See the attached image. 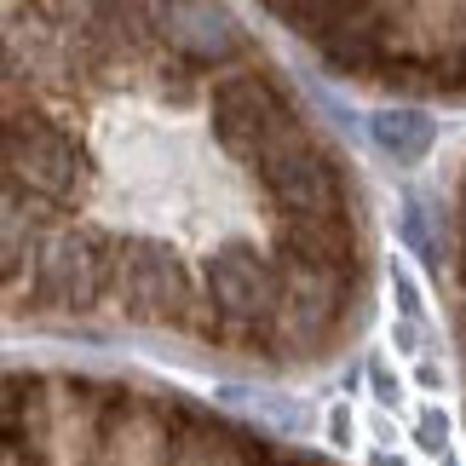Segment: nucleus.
<instances>
[{"mask_svg": "<svg viewBox=\"0 0 466 466\" xmlns=\"http://www.w3.org/2000/svg\"><path fill=\"white\" fill-rule=\"evenodd\" d=\"M409 443H415V455L443 461V455L455 450V420H450V409L426 398V403L415 409V415H409Z\"/></svg>", "mask_w": 466, "mask_h": 466, "instance_id": "1", "label": "nucleus"}, {"mask_svg": "<svg viewBox=\"0 0 466 466\" xmlns=\"http://www.w3.org/2000/svg\"><path fill=\"white\" fill-rule=\"evenodd\" d=\"M374 138H380V150H391L398 161H415L426 145H432V127H426L420 116H374Z\"/></svg>", "mask_w": 466, "mask_h": 466, "instance_id": "2", "label": "nucleus"}, {"mask_svg": "<svg viewBox=\"0 0 466 466\" xmlns=\"http://www.w3.org/2000/svg\"><path fill=\"white\" fill-rule=\"evenodd\" d=\"M386 289H391V317H409V322H432L426 317V294H420V282L409 265L391 259V271H386Z\"/></svg>", "mask_w": 466, "mask_h": 466, "instance_id": "3", "label": "nucleus"}, {"mask_svg": "<svg viewBox=\"0 0 466 466\" xmlns=\"http://www.w3.org/2000/svg\"><path fill=\"white\" fill-rule=\"evenodd\" d=\"M369 391H374V403H380V409H398L403 403V380L391 374V363H386L380 351L369 357Z\"/></svg>", "mask_w": 466, "mask_h": 466, "instance_id": "4", "label": "nucleus"}, {"mask_svg": "<svg viewBox=\"0 0 466 466\" xmlns=\"http://www.w3.org/2000/svg\"><path fill=\"white\" fill-rule=\"evenodd\" d=\"M409 380H415L420 391H443V380H450V374H443L438 351H432V357H415V363H409Z\"/></svg>", "mask_w": 466, "mask_h": 466, "instance_id": "5", "label": "nucleus"}, {"mask_svg": "<svg viewBox=\"0 0 466 466\" xmlns=\"http://www.w3.org/2000/svg\"><path fill=\"white\" fill-rule=\"evenodd\" d=\"M351 438H357L351 409H346V403H334V409H329V443H334V450H351Z\"/></svg>", "mask_w": 466, "mask_h": 466, "instance_id": "6", "label": "nucleus"}, {"mask_svg": "<svg viewBox=\"0 0 466 466\" xmlns=\"http://www.w3.org/2000/svg\"><path fill=\"white\" fill-rule=\"evenodd\" d=\"M369 466H409V461L391 455V450H369Z\"/></svg>", "mask_w": 466, "mask_h": 466, "instance_id": "7", "label": "nucleus"}, {"mask_svg": "<svg viewBox=\"0 0 466 466\" xmlns=\"http://www.w3.org/2000/svg\"><path fill=\"white\" fill-rule=\"evenodd\" d=\"M438 466H461V450H450V455H443V461H438Z\"/></svg>", "mask_w": 466, "mask_h": 466, "instance_id": "8", "label": "nucleus"}]
</instances>
